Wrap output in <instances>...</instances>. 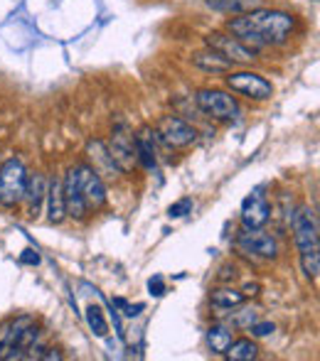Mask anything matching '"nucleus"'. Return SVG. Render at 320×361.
Masks as SVG:
<instances>
[{"label":"nucleus","instance_id":"1","mask_svg":"<svg viewBox=\"0 0 320 361\" xmlns=\"http://www.w3.org/2000/svg\"><path fill=\"white\" fill-rule=\"evenodd\" d=\"M293 25H296V18L283 13V10L256 8V10H249V13L235 15L227 23V30L237 39H242L244 44H249L251 49H261V47L286 42Z\"/></svg>","mask_w":320,"mask_h":361},{"label":"nucleus","instance_id":"2","mask_svg":"<svg viewBox=\"0 0 320 361\" xmlns=\"http://www.w3.org/2000/svg\"><path fill=\"white\" fill-rule=\"evenodd\" d=\"M195 104L202 114L217 121H235L237 116H239V104H237V99L220 89H200L195 94Z\"/></svg>","mask_w":320,"mask_h":361},{"label":"nucleus","instance_id":"3","mask_svg":"<svg viewBox=\"0 0 320 361\" xmlns=\"http://www.w3.org/2000/svg\"><path fill=\"white\" fill-rule=\"evenodd\" d=\"M25 182H28V170H25L20 157H10L0 167V204L15 207L25 195Z\"/></svg>","mask_w":320,"mask_h":361},{"label":"nucleus","instance_id":"4","mask_svg":"<svg viewBox=\"0 0 320 361\" xmlns=\"http://www.w3.org/2000/svg\"><path fill=\"white\" fill-rule=\"evenodd\" d=\"M225 81L235 94H242L251 101H268L273 94L271 81L256 72H227Z\"/></svg>","mask_w":320,"mask_h":361},{"label":"nucleus","instance_id":"5","mask_svg":"<svg viewBox=\"0 0 320 361\" xmlns=\"http://www.w3.org/2000/svg\"><path fill=\"white\" fill-rule=\"evenodd\" d=\"M293 224V241H296V248L301 253L306 251H318L320 246V236H318V216L313 209L308 207H301L296 214L291 216Z\"/></svg>","mask_w":320,"mask_h":361},{"label":"nucleus","instance_id":"6","mask_svg":"<svg viewBox=\"0 0 320 361\" xmlns=\"http://www.w3.org/2000/svg\"><path fill=\"white\" fill-rule=\"evenodd\" d=\"M153 135L167 147H187L197 140V130L185 118H177V116H165Z\"/></svg>","mask_w":320,"mask_h":361},{"label":"nucleus","instance_id":"7","mask_svg":"<svg viewBox=\"0 0 320 361\" xmlns=\"http://www.w3.org/2000/svg\"><path fill=\"white\" fill-rule=\"evenodd\" d=\"M207 47L217 49L220 54H225L232 64H251L256 59V49H251L249 44H244L242 39H237L235 35H222V32H212L205 37Z\"/></svg>","mask_w":320,"mask_h":361},{"label":"nucleus","instance_id":"8","mask_svg":"<svg viewBox=\"0 0 320 361\" xmlns=\"http://www.w3.org/2000/svg\"><path fill=\"white\" fill-rule=\"evenodd\" d=\"M237 246H239L242 253H249V256L256 258H276L278 256V243L271 233L261 231V228H244V231L237 236Z\"/></svg>","mask_w":320,"mask_h":361},{"label":"nucleus","instance_id":"9","mask_svg":"<svg viewBox=\"0 0 320 361\" xmlns=\"http://www.w3.org/2000/svg\"><path fill=\"white\" fill-rule=\"evenodd\" d=\"M134 138L136 135L129 133L124 123H119L114 128V135H111V143H109V152L111 157L116 160L121 172H129L134 167V160H136V145H134Z\"/></svg>","mask_w":320,"mask_h":361},{"label":"nucleus","instance_id":"10","mask_svg":"<svg viewBox=\"0 0 320 361\" xmlns=\"http://www.w3.org/2000/svg\"><path fill=\"white\" fill-rule=\"evenodd\" d=\"M77 175H79V190H81V197H84L86 207L94 212L101 209V207L106 204L104 180H101L89 165H77Z\"/></svg>","mask_w":320,"mask_h":361},{"label":"nucleus","instance_id":"11","mask_svg":"<svg viewBox=\"0 0 320 361\" xmlns=\"http://www.w3.org/2000/svg\"><path fill=\"white\" fill-rule=\"evenodd\" d=\"M62 195H64V209H67V216L81 219L86 216L89 207H86L84 197H81V190H79V175H77V167H69L67 175L62 180Z\"/></svg>","mask_w":320,"mask_h":361},{"label":"nucleus","instance_id":"12","mask_svg":"<svg viewBox=\"0 0 320 361\" xmlns=\"http://www.w3.org/2000/svg\"><path fill=\"white\" fill-rule=\"evenodd\" d=\"M271 219V204L261 192H251L242 202V224L244 228H261Z\"/></svg>","mask_w":320,"mask_h":361},{"label":"nucleus","instance_id":"13","mask_svg":"<svg viewBox=\"0 0 320 361\" xmlns=\"http://www.w3.org/2000/svg\"><path fill=\"white\" fill-rule=\"evenodd\" d=\"M86 152H89L91 162H94V167L91 170L96 172V175L104 180V177H109V180H116V177L121 175L119 165H116V160L111 157L109 147H106L101 140H91L89 145H86Z\"/></svg>","mask_w":320,"mask_h":361},{"label":"nucleus","instance_id":"14","mask_svg":"<svg viewBox=\"0 0 320 361\" xmlns=\"http://www.w3.org/2000/svg\"><path fill=\"white\" fill-rule=\"evenodd\" d=\"M192 64H195L197 69H202V72H207V74H227V72H232V67H235V64H232L225 54H220L217 49H212V47L192 54Z\"/></svg>","mask_w":320,"mask_h":361},{"label":"nucleus","instance_id":"15","mask_svg":"<svg viewBox=\"0 0 320 361\" xmlns=\"http://www.w3.org/2000/svg\"><path fill=\"white\" fill-rule=\"evenodd\" d=\"M45 197H47L45 177L40 175V172H35V175L28 177V182H25V195H23V200H28V204H30V216H40V207H42Z\"/></svg>","mask_w":320,"mask_h":361},{"label":"nucleus","instance_id":"16","mask_svg":"<svg viewBox=\"0 0 320 361\" xmlns=\"http://www.w3.org/2000/svg\"><path fill=\"white\" fill-rule=\"evenodd\" d=\"M153 140H155V138L148 133V130H141V133L134 138V145H136V157H138L141 165H143L148 172L158 167V152H155Z\"/></svg>","mask_w":320,"mask_h":361},{"label":"nucleus","instance_id":"17","mask_svg":"<svg viewBox=\"0 0 320 361\" xmlns=\"http://www.w3.org/2000/svg\"><path fill=\"white\" fill-rule=\"evenodd\" d=\"M47 214L52 224H62L67 219V209H64V195H62V180H52V185L47 187Z\"/></svg>","mask_w":320,"mask_h":361},{"label":"nucleus","instance_id":"18","mask_svg":"<svg viewBox=\"0 0 320 361\" xmlns=\"http://www.w3.org/2000/svg\"><path fill=\"white\" fill-rule=\"evenodd\" d=\"M244 293H239V290H232V288H217L210 293V302L212 307L217 310H235L239 307V305H244Z\"/></svg>","mask_w":320,"mask_h":361},{"label":"nucleus","instance_id":"19","mask_svg":"<svg viewBox=\"0 0 320 361\" xmlns=\"http://www.w3.org/2000/svg\"><path fill=\"white\" fill-rule=\"evenodd\" d=\"M232 339H235L232 337V327H227V324H212L207 329V344H210L212 354H225Z\"/></svg>","mask_w":320,"mask_h":361},{"label":"nucleus","instance_id":"20","mask_svg":"<svg viewBox=\"0 0 320 361\" xmlns=\"http://www.w3.org/2000/svg\"><path fill=\"white\" fill-rule=\"evenodd\" d=\"M212 10H220V13H230V15H242L249 10L261 8V0H207Z\"/></svg>","mask_w":320,"mask_h":361},{"label":"nucleus","instance_id":"21","mask_svg":"<svg viewBox=\"0 0 320 361\" xmlns=\"http://www.w3.org/2000/svg\"><path fill=\"white\" fill-rule=\"evenodd\" d=\"M227 359L232 361H251L259 357V347L251 342V339H232V344L227 347Z\"/></svg>","mask_w":320,"mask_h":361},{"label":"nucleus","instance_id":"22","mask_svg":"<svg viewBox=\"0 0 320 361\" xmlns=\"http://www.w3.org/2000/svg\"><path fill=\"white\" fill-rule=\"evenodd\" d=\"M86 324H89V329L96 337H106V334H109V324H106V319H104V312H101V307H96V305L86 307Z\"/></svg>","mask_w":320,"mask_h":361},{"label":"nucleus","instance_id":"23","mask_svg":"<svg viewBox=\"0 0 320 361\" xmlns=\"http://www.w3.org/2000/svg\"><path fill=\"white\" fill-rule=\"evenodd\" d=\"M301 268H303V273H306L308 278H313V281H316L318 273H320V253L318 251L301 253Z\"/></svg>","mask_w":320,"mask_h":361},{"label":"nucleus","instance_id":"24","mask_svg":"<svg viewBox=\"0 0 320 361\" xmlns=\"http://www.w3.org/2000/svg\"><path fill=\"white\" fill-rule=\"evenodd\" d=\"M190 212H192V200H190V197H185V200L170 204V209H167V216H170V219H182V216L190 214Z\"/></svg>","mask_w":320,"mask_h":361},{"label":"nucleus","instance_id":"25","mask_svg":"<svg viewBox=\"0 0 320 361\" xmlns=\"http://www.w3.org/2000/svg\"><path fill=\"white\" fill-rule=\"evenodd\" d=\"M256 319H259V314L254 312V310H242V312L232 319V324H235V327H249V324H254Z\"/></svg>","mask_w":320,"mask_h":361},{"label":"nucleus","instance_id":"26","mask_svg":"<svg viewBox=\"0 0 320 361\" xmlns=\"http://www.w3.org/2000/svg\"><path fill=\"white\" fill-rule=\"evenodd\" d=\"M249 329H251V334L254 337H268V334H273L276 332V327H273V322H254V324H249Z\"/></svg>","mask_w":320,"mask_h":361},{"label":"nucleus","instance_id":"27","mask_svg":"<svg viewBox=\"0 0 320 361\" xmlns=\"http://www.w3.org/2000/svg\"><path fill=\"white\" fill-rule=\"evenodd\" d=\"M148 290H150V295L160 298V295H165V281H162L160 276H153V278L148 281Z\"/></svg>","mask_w":320,"mask_h":361},{"label":"nucleus","instance_id":"28","mask_svg":"<svg viewBox=\"0 0 320 361\" xmlns=\"http://www.w3.org/2000/svg\"><path fill=\"white\" fill-rule=\"evenodd\" d=\"M20 261L28 263V266H37V263H40V253H37V251H32V248H28V251H23Z\"/></svg>","mask_w":320,"mask_h":361}]
</instances>
